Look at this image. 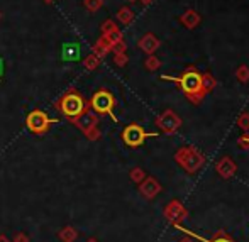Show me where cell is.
<instances>
[{
  "label": "cell",
  "mask_w": 249,
  "mask_h": 242,
  "mask_svg": "<svg viewBox=\"0 0 249 242\" xmlns=\"http://www.w3.org/2000/svg\"><path fill=\"white\" fill-rule=\"evenodd\" d=\"M215 86H217L215 76H213L212 73H203V75H202V88H203V92H205V93L212 92Z\"/></svg>",
  "instance_id": "obj_15"
},
{
  "label": "cell",
  "mask_w": 249,
  "mask_h": 242,
  "mask_svg": "<svg viewBox=\"0 0 249 242\" xmlns=\"http://www.w3.org/2000/svg\"><path fill=\"white\" fill-rule=\"evenodd\" d=\"M115 63L121 65V66H124L125 63H127V56H125L124 52H117V54H115Z\"/></svg>",
  "instance_id": "obj_23"
},
{
  "label": "cell",
  "mask_w": 249,
  "mask_h": 242,
  "mask_svg": "<svg viewBox=\"0 0 249 242\" xmlns=\"http://www.w3.org/2000/svg\"><path fill=\"white\" fill-rule=\"evenodd\" d=\"M144 178H146V173L141 170V168H134V170H131V180L134 181V183H141Z\"/></svg>",
  "instance_id": "obj_20"
},
{
  "label": "cell",
  "mask_w": 249,
  "mask_h": 242,
  "mask_svg": "<svg viewBox=\"0 0 249 242\" xmlns=\"http://www.w3.org/2000/svg\"><path fill=\"white\" fill-rule=\"evenodd\" d=\"M73 121H75V124L78 125L82 131L89 132L90 129L97 127V122H99V119H97V115L92 114V112H83L80 117L73 119Z\"/></svg>",
  "instance_id": "obj_11"
},
{
  "label": "cell",
  "mask_w": 249,
  "mask_h": 242,
  "mask_svg": "<svg viewBox=\"0 0 249 242\" xmlns=\"http://www.w3.org/2000/svg\"><path fill=\"white\" fill-rule=\"evenodd\" d=\"M178 242H194V241H192V239H188V237H183V239H180Z\"/></svg>",
  "instance_id": "obj_25"
},
{
  "label": "cell",
  "mask_w": 249,
  "mask_h": 242,
  "mask_svg": "<svg viewBox=\"0 0 249 242\" xmlns=\"http://www.w3.org/2000/svg\"><path fill=\"white\" fill-rule=\"evenodd\" d=\"M237 127L243 129L244 132H249V114L243 112V114L237 117Z\"/></svg>",
  "instance_id": "obj_18"
},
{
  "label": "cell",
  "mask_w": 249,
  "mask_h": 242,
  "mask_svg": "<svg viewBox=\"0 0 249 242\" xmlns=\"http://www.w3.org/2000/svg\"><path fill=\"white\" fill-rule=\"evenodd\" d=\"M154 136L156 134L146 132L141 125L131 124L122 131V141H124L129 147H138V146H141L148 138H154Z\"/></svg>",
  "instance_id": "obj_6"
},
{
  "label": "cell",
  "mask_w": 249,
  "mask_h": 242,
  "mask_svg": "<svg viewBox=\"0 0 249 242\" xmlns=\"http://www.w3.org/2000/svg\"><path fill=\"white\" fill-rule=\"evenodd\" d=\"M237 146H239L243 151H248L249 149V134H248V132L244 136H241L239 141H237Z\"/></svg>",
  "instance_id": "obj_22"
},
{
  "label": "cell",
  "mask_w": 249,
  "mask_h": 242,
  "mask_svg": "<svg viewBox=\"0 0 249 242\" xmlns=\"http://www.w3.org/2000/svg\"><path fill=\"white\" fill-rule=\"evenodd\" d=\"M90 104H92L93 112H97V114H107V115H112V117H114L115 100L110 92H107V90H99V92L92 97V102H90Z\"/></svg>",
  "instance_id": "obj_4"
},
{
  "label": "cell",
  "mask_w": 249,
  "mask_h": 242,
  "mask_svg": "<svg viewBox=\"0 0 249 242\" xmlns=\"http://www.w3.org/2000/svg\"><path fill=\"white\" fill-rule=\"evenodd\" d=\"M161 66V61L156 58V56L151 54L148 59H146V68L149 69V71H154V69H158Z\"/></svg>",
  "instance_id": "obj_21"
},
{
  "label": "cell",
  "mask_w": 249,
  "mask_h": 242,
  "mask_svg": "<svg viewBox=\"0 0 249 242\" xmlns=\"http://www.w3.org/2000/svg\"><path fill=\"white\" fill-rule=\"evenodd\" d=\"M236 78H237V82H241V83H248L249 82V66L241 65L239 68L236 69Z\"/></svg>",
  "instance_id": "obj_16"
},
{
  "label": "cell",
  "mask_w": 249,
  "mask_h": 242,
  "mask_svg": "<svg viewBox=\"0 0 249 242\" xmlns=\"http://www.w3.org/2000/svg\"><path fill=\"white\" fill-rule=\"evenodd\" d=\"M2 71H3V68H2V61H0V75H2Z\"/></svg>",
  "instance_id": "obj_28"
},
{
  "label": "cell",
  "mask_w": 249,
  "mask_h": 242,
  "mask_svg": "<svg viewBox=\"0 0 249 242\" xmlns=\"http://www.w3.org/2000/svg\"><path fill=\"white\" fill-rule=\"evenodd\" d=\"M131 2H134V0H131Z\"/></svg>",
  "instance_id": "obj_30"
},
{
  "label": "cell",
  "mask_w": 249,
  "mask_h": 242,
  "mask_svg": "<svg viewBox=\"0 0 249 242\" xmlns=\"http://www.w3.org/2000/svg\"><path fill=\"white\" fill-rule=\"evenodd\" d=\"M14 242H29V237H27L24 232H19V234H16V237H14Z\"/></svg>",
  "instance_id": "obj_24"
},
{
  "label": "cell",
  "mask_w": 249,
  "mask_h": 242,
  "mask_svg": "<svg viewBox=\"0 0 249 242\" xmlns=\"http://www.w3.org/2000/svg\"><path fill=\"white\" fill-rule=\"evenodd\" d=\"M0 242H10L5 236H0Z\"/></svg>",
  "instance_id": "obj_26"
},
{
  "label": "cell",
  "mask_w": 249,
  "mask_h": 242,
  "mask_svg": "<svg viewBox=\"0 0 249 242\" xmlns=\"http://www.w3.org/2000/svg\"><path fill=\"white\" fill-rule=\"evenodd\" d=\"M163 80H171V82H177L178 86L183 90L185 97H187L188 100H190L192 104H195V105L202 104V100L207 95V93L203 92V88H202V75H200L194 66H190L187 71L181 73L178 78L163 76Z\"/></svg>",
  "instance_id": "obj_1"
},
{
  "label": "cell",
  "mask_w": 249,
  "mask_h": 242,
  "mask_svg": "<svg viewBox=\"0 0 249 242\" xmlns=\"http://www.w3.org/2000/svg\"><path fill=\"white\" fill-rule=\"evenodd\" d=\"M87 242H99V241H97V239H89Z\"/></svg>",
  "instance_id": "obj_29"
},
{
  "label": "cell",
  "mask_w": 249,
  "mask_h": 242,
  "mask_svg": "<svg viewBox=\"0 0 249 242\" xmlns=\"http://www.w3.org/2000/svg\"><path fill=\"white\" fill-rule=\"evenodd\" d=\"M141 2H142V3H144V5H149V3H151V2H153V0H141Z\"/></svg>",
  "instance_id": "obj_27"
},
{
  "label": "cell",
  "mask_w": 249,
  "mask_h": 242,
  "mask_svg": "<svg viewBox=\"0 0 249 242\" xmlns=\"http://www.w3.org/2000/svg\"><path fill=\"white\" fill-rule=\"evenodd\" d=\"M175 161L180 164L181 170H185L188 174H195L198 173V170L203 166L205 163V156L203 153H200L197 147L192 146H185L175 153Z\"/></svg>",
  "instance_id": "obj_2"
},
{
  "label": "cell",
  "mask_w": 249,
  "mask_h": 242,
  "mask_svg": "<svg viewBox=\"0 0 249 242\" xmlns=\"http://www.w3.org/2000/svg\"><path fill=\"white\" fill-rule=\"evenodd\" d=\"M163 215L168 222L178 227L188 217V210L180 200H171V202H168V205L163 208Z\"/></svg>",
  "instance_id": "obj_7"
},
{
  "label": "cell",
  "mask_w": 249,
  "mask_h": 242,
  "mask_svg": "<svg viewBox=\"0 0 249 242\" xmlns=\"http://www.w3.org/2000/svg\"><path fill=\"white\" fill-rule=\"evenodd\" d=\"M200 20H202V17H200V14L194 9L185 10V12L180 16V22L183 24L187 29H195V27L200 24Z\"/></svg>",
  "instance_id": "obj_12"
},
{
  "label": "cell",
  "mask_w": 249,
  "mask_h": 242,
  "mask_svg": "<svg viewBox=\"0 0 249 242\" xmlns=\"http://www.w3.org/2000/svg\"><path fill=\"white\" fill-rule=\"evenodd\" d=\"M53 122L54 121L48 117V114L43 110H33L26 119L27 129L31 132H34V134H44V132H48V129H50Z\"/></svg>",
  "instance_id": "obj_5"
},
{
  "label": "cell",
  "mask_w": 249,
  "mask_h": 242,
  "mask_svg": "<svg viewBox=\"0 0 249 242\" xmlns=\"http://www.w3.org/2000/svg\"><path fill=\"white\" fill-rule=\"evenodd\" d=\"M139 48L144 52H148V54H153V52L160 48V41H158V37L153 36V34H146V36L141 37V41H139Z\"/></svg>",
  "instance_id": "obj_13"
},
{
  "label": "cell",
  "mask_w": 249,
  "mask_h": 242,
  "mask_svg": "<svg viewBox=\"0 0 249 242\" xmlns=\"http://www.w3.org/2000/svg\"><path fill=\"white\" fill-rule=\"evenodd\" d=\"M58 107L68 119H76L85 112V100L82 98V95L73 92L63 97L61 100H59Z\"/></svg>",
  "instance_id": "obj_3"
},
{
  "label": "cell",
  "mask_w": 249,
  "mask_h": 242,
  "mask_svg": "<svg viewBox=\"0 0 249 242\" xmlns=\"http://www.w3.org/2000/svg\"><path fill=\"white\" fill-rule=\"evenodd\" d=\"M156 125L164 132V134L171 136L181 127V119L178 117L173 110H170V108H168V110H164L163 114L156 119Z\"/></svg>",
  "instance_id": "obj_8"
},
{
  "label": "cell",
  "mask_w": 249,
  "mask_h": 242,
  "mask_svg": "<svg viewBox=\"0 0 249 242\" xmlns=\"http://www.w3.org/2000/svg\"><path fill=\"white\" fill-rule=\"evenodd\" d=\"M119 19H121L124 24H131L132 19H134V14H132V10H129V9H121V12H119Z\"/></svg>",
  "instance_id": "obj_19"
},
{
  "label": "cell",
  "mask_w": 249,
  "mask_h": 242,
  "mask_svg": "<svg viewBox=\"0 0 249 242\" xmlns=\"http://www.w3.org/2000/svg\"><path fill=\"white\" fill-rule=\"evenodd\" d=\"M209 242H234V239L229 236V234L224 232V230H217V232L213 234V237Z\"/></svg>",
  "instance_id": "obj_17"
},
{
  "label": "cell",
  "mask_w": 249,
  "mask_h": 242,
  "mask_svg": "<svg viewBox=\"0 0 249 242\" xmlns=\"http://www.w3.org/2000/svg\"><path fill=\"white\" fill-rule=\"evenodd\" d=\"M58 237L61 239V242H75L76 237H78V232L71 225H66L58 232Z\"/></svg>",
  "instance_id": "obj_14"
},
{
  "label": "cell",
  "mask_w": 249,
  "mask_h": 242,
  "mask_svg": "<svg viewBox=\"0 0 249 242\" xmlns=\"http://www.w3.org/2000/svg\"><path fill=\"white\" fill-rule=\"evenodd\" d=\"M215 171H217V174H219L220 178H224V180H231V178L236 174L237 166H236V163H234L232 157L224 156V157H220V159L217 161Z\"/></svg>",
  "instance_id": "obj_9"
},
{
  "label": "cell",
  "mask_w": 249,
  "mask_h": 242,
  "mask_svg": "<svg viewBox=\"0 0 249 242\" xmlns=\"http://www.w3.org/2000/svg\"><path fill=\"white\" fill-rule=\"evenodd\" d=\"M161 191V185L156 178L153 176H146L144 180L139 183V193H141L144 198L153 200L154 196H158V193Z\"/></svg>",
  "instance_id": "obj_10"
}]
</instances>
